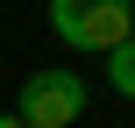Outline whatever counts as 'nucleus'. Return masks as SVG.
I'll return each instance as SVG.
<instances>
[{
  "mask_svg": "<svg viewBox=\"0 0 135 128\" xmlns=\"http://www.w3.org/2000/svg\"><path fill=\"white\" fill-rule=\"evenodd\" d=\"M128 21H135V0H128Z\"/></svg>",
  "mask_w": 135,
  "mask_h": 128,
  "instance_id": "5",
  "label": "nucleus"
},
{
  "mask_svg": "<svg viewBox=\"0 0 135 128\" xmlns=\"http://www.w3.org/2000/svg\"><path fill=\"white\" fill-rule=\"evenodd\" d=\"M50 36L64 50H85V57H107L114 43H128V0H50Z\"/></svg>",
  "mask_w": 135,
  "mask_h": 128,
  "instance_id": "1",
  "label": "nucleus"
},
{
  "mask_svg": "<svg viewBox=\"0 0 135 128\" xmlns=\"http://www.w3.org/2000/svg\"><path fill=\"white\" fill-rule=\"evenodd\" d=\"M85 107H93V86H85L78 71H64V64L28 71L21 93H14V121H21V128H71Z\"/></svg>",
  "mask_w": 135,
  "mask_h": 128,
  "instance_id": "2",
  "label": "nucleus"
},
{
  "mask_svg": "<svg viewBox=\"0 0 135 128\" xmlns=\"http://www.w3.org/2000/svg\"><path fill=\"white\" fill-rule=\"evenodd\" d=\"M0 128H21V121H14V107H0Z\"/></svg>",
  "mask_w": 135,
  "mask_h": 128,
  "instance_id": "4",
  "label": "nucleus"
},
{
  "mask_svg": "<svg viewBox=\"0 0 135 128\" xmlns=\"http://www.w3.org/2000/svg\"><path fill=\"white\" fill-rule=\"evenodd\" d=\"M100 64H107V86H114L121 100H135V36H128V43H114Z\"/></svg>",
  "mask_w": 135,
  "mask_h": 128,
  "instance_id": "3",
  "label": "nucleus"
}]
</instances>
